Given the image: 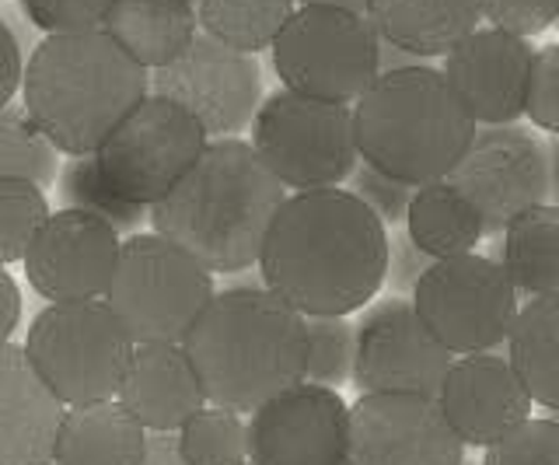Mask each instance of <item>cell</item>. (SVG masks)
<instances>
[{
  "label": "cell",
  "mask_w": 559,
  "mask_h": 465,
  "mask_svg": "<svg viewBox=\"0 0 559 465\" xmlns=\"http://www.w3.org/2000/svg\"><path fill=\"white\" fill-rule=\"evenodd\" d=\"M140 465H186L175 448V434H147V452Z\"/></svg>",
  "instance_id": "obj_42"
},
{
  "label": "cell",
  "mask_w": 559,
  "mask_h": 465,
  "mask_svg": "<svg viewBox=\"0 0 559 465\" xmlns=\"http://www.w3.org/2000/svg\"><path fill=\"white\" fill-rule=\"evenodd\" d=\"M483 465H559V424L552 417H528L486 448Z\"/></svg>",
  "instance_id": "obj_34"
},
{
  "label": "cell",
  "mask_w": 559,
  "mask_h": 465,
  "mask_svg": "<svg viewBox=\"0 0 559 465\" xmlns=\"http://www.w3.org/2000/svg\"><path fill=\"white\" fill-rule=\"evenodd\" d=\"M60 176V154L22 106L0 109V179H25L32 186H52Z\"/></svg>",
  "instance_id": "obj_31"
},
{
  "label": "cell",
  "mask_w": 559,
  "mask_h": 465,
  "mask_svg": "<svg viewBox=\"0 0 559 465\" xmlns=\"http://www.w3.org/2000/svg\"><path fill=\"white\" fill-rule=\"evenodd\" d=\"M60 203L63 211H81L102 224H109L116 235H136L147 220V206H136L122 200L116 189L105 182V176L95 165V154L84 158H70L60 168Z\"/></svg>",
  "instance_id": "obj_29"
},
{
  "label": "cell",
  "mask_w": 559,
  "mask_h": 465,
  "mask_svg": "<svg viewBox=\"0 0 559 465\" xmlns=\"http://www.w3.org/2000/svg\"><path fill=\"white\" fill-rule=\"evenodd\" d=\"M349 193H354L367 211L384 224V228H395V224L406 220L413 186L384 176V171H378L371 165H357L349 171Z\"/></svg>",
  "instance_id": "obj_36"
},
{
  "label": "cell",
  "mask_w": 559,
  "mask_h": 465,
  "mask_svg": "<svg viewBox=\"0 0 559 465\" xmlns=\"http://www.w3.org/2000/svg\"><path fill=\"white\" fill-rule=\"evenodd\" d=\"M462 455L433 395L378 392L349 406L346 465H462Z\"/></svg>",
  "instance_id": "obj_15"
},
{
  "label": "cell",
  "mask_w": 559,
  "mask_h": 465,
  "mask_svg": "<svg viewBox=\"0 0 559 465\" xmlns=\"http://www.w3.org/2000/svg\"><path fill=\"white\" fill-rule=\"evenodd\" d=\"M413 312L448 354H489L511 333L518 290L497 260L465 252L427 266L413 287Z\"/></svg>",
  "instance_id": "obj_10"
},
{
  "label": "cell",
  "mask_w": 559,
  "mask_h": 465,
  "mask_svg": "<svg viewBox=\"0 0 559 465\" xmlns=\"http://www.w3.org/2000/svg\"><path fill=\"white\" fill-rule=\"evenodd\" d=\"M252 151L284 189H336L360 162L354 109L280 88L252 116Z\"/></svg>",
  "instance_id": "obj_8"
},
{
  "label": "cell",
  "mask_w": 559,
  "mask_h": 465,
  "mask_svg": "<svg viewBox=\"0 0 559 465\" xmlns=\"http://www.w3.org/2000/svg\"><path fill=\"white\" fill-rule=\"evenodd\" d=\"M245 465H252V462H245Z\"/></svg>",
  "instance_id": "obj_45"
},
{
  "label": "cell",
  "mask_w": 559,
  "mask_h": 465,
  "mask_svg": "<svg viewBox=\"0 0 559 465\" xmlns=\"http://www.w3.org/2000/svg\"><path fill=\"white\" fill-rule=\"evenodd\" d=\"M112 4L116 0H22V11L49 36H70V32L102 28Z\"/></svg>",
  "instance_id": "obj_35"
},
{
  "label": "cell",
  "mask_w": 559,
  "mask_h": 465,
  "mask_svg": "<svg viewBox=\"0 0 559 465\" xmlns=\"http://www.w3.org/2000/svg\"><path fill=\"white\" fill-rule=\"evenodd\" d=\"M559 14V0H479V19L489 28L507 32V36L524 39L542 36Z\"/></svg>",
  "instance_id": "obj_37"
},
{
  "label": "cell",
  "mask_w": 559,
  "mask_h": 465,
  "mask_svg": "<svg viewBox=\"0 0 559 465\" xmlns=\"http://www.w3.org/2000/svg\"><path fill=\"white\" fill-rule=\"evenodd\" d=\"M147 430L119 400L63 406L49 465H140Z\"/></svg>",
  "instance_id": "obj_23"
},
{
  "label": "cell",
  "mask_w": 559,
  "mask_h": 465,
  "mask_svg": "<svg viewBox=\"0 0 559 465\" xmlns=\"http://www.w3.org/2000/svg\"><path fill=\"white\" fill-rule=\"evenodd\" d=\"M116 400L147 434H175L192 413L206 406L182 343H133Z\"/></svg>",
  "instance_id": "obj_20"
},
{
  "label": "cell",
  "mask_w": 559,
  "mask_h": 465,
  "mask_svg": "<svg viewBox=\"0 0 559 465\" xmlns=\"http://www.w3.org/2000/svg\"><path fill=\"white\" fill-rule=\"evenodd\" d=\"M22 71H25V63H22V49H17L14 32L0 22V109L11 106L14 92L22 88Z\"/></svg>",
  "instance_id": "obj_40"
},
{
  "label": "cell",
  "mask_w": 559,
  "mask_h": 465,
  "mask_svg": "<svg viewBox=\"0 0 559 465\" xmlns=\"http://www.w3.org/2000/svg\"><path fill=\"white\" fill-rule=\"evenodd\" d=\"M147 92L189 112L206 136L221 141L252 123L262 102V74L255 57L200 32L168 67L147 78Z\"/></svg>",
  "instance_id": "obj_13"
},
{
  "label": "cell",
  "mask_w": 559,
  "mask_h": 465,
  "mask_svg": "<svg viewBox=\"0 0 559 465\" xmlns=\"http://www.w3.org/2000/svg\"><path fill=\"white\" fill-rule=\"evenodd\" d=\"M500 238V270L524 298L559 295V211L552 203L518 214Z\"/></svg>",
  "instance_id": "obj_26"
},
{
  "label": "cell",
  "mask_w": 559,
  "mask_h": 465,
  "mask_svg": "<svg viewBox=\"0 0 559 465\" xmlns=\"http://www.w3.org/2000/svg\"><path fill=\"white\" fill-rule=\"evenodd\" d=\"M102 32L147 74L168 67L200 36L197 8L182 0H116Z\"/></svg>",
  "instance_id": "obj_24"
},
{
  "label": "cell",
  "mask_w": 559,
  "mask_h": 465,
  "mask_svg": "<svg viewBox=\"0 0 559 465\" xmlns=\"http://www.w3.org/2000/svg\"><path fill=\"white\" fill-rule=\"evenodd\" d=\"M119 235L81 211H57L35 228L22 255L32 290L49 305L102 301L112 281Z\"/></svg>",
  "instance_id": "obj_17"
},
{
  "label": "cell",
  "mask_w": 559,
  "mask_h": 465,
  "mask_svg": "<svg viewBox=\"0 0 559 465\" xmlns=\"http://www.w3.org/2000/svg\"><path fill=\"white\" fill-rule=\"evenodd\" d=\"M406 235L427 260H451V255H465L479 246L483 224L459 189L441 179L413 189Z\"/></svg>",
  "instance_id": "obj_27"
},
{
  "label": "cell",
  "mask_w": 559,
  "mask_h": 465,
  "mask_svg": "<svg viewBox=\"0 0 559 465\" xmlns=\"http://www.w3.org/2000/svg\"><path fill=\"white\" fill-rule=\"evenodd\" d=\"M294 8V0H200L197 22L203 36L255 57L273 46Z\"/></svg>",
  "instance_id": "obj_28"
},
{
  "label": "cell",
  "mask_w": 559,
  "mask_h": 465,
  "mask_svg": "<svg viewBox=\"0 0 559 465\" xmlns=\"http://www.w3.org/2000/svg\"><path fill=\"white\" fill-rule=\"evenodd\" d=\"M25 357L60 406L116 400L133 339L105 301L49 305L28 325Z\"/></svg>",
  "instance_id": "obj_6"
},
{
  "label": "cell",
  "mask_w": 559,
  "mask_h": 465,
  "mask_svg": "<svg viewBox=\"0 0 559 465\" xmlns=\"http://www.w3.org/2000/svg\"><path fill=\"white\" fill-rule=\"evenodd\" d=\"M349 109L364 165L413 189L448 179L476 133L441 71L427 63L378 74Z\"/></svg>",
  "instance_id": "obj_5"
},
{
  "label": "cell",
  "mask_w": 559,
  "mask_h": 465,
  "mask_svg": "<svg viewBox=\"0 0 559 465\" xmlns=\"http://www.w3.org/2000/svg\"><path fill=\"white\" fill-rule=\"evenodd\" d=\"M206 144L210 136L189 112L147 95L105 136L95 151V165L122 200L151 211L197 165Z\"/></svg>",
  "instance_id": "obj_11"
},
{
  "label": "cell",
  "mask_w": 559,
  "mask_h": 465,
  "mask_svg": "<svg viewBox=\"0 0 559 465\" xmlns=\"http://www.w3.org/2000/svg\"><path fill=\"white\" fill-rule=\"evenodd\" d=\"M63 406L14 343H0V465H49Z\"/></svg>",
  "instance_id": "obj_21"
},
{
  "label": "cell",
  "mask_w": 559,
  "mask_h": 465,
  "mask_svg": "<svg viewBox=\"0 0 559 465\" xmlns=\"http://www.w3.org/2000/svg\"><path fill=\"white\" fill-rule=\"evenodd\" d=\"M524 116L546 133L559 130V49L542 46L532 57L528 88H524Z\"/></svg>",
  "instance_id": "obj_38"
},
{
  "label": "cell",
  "mask_w": 559,
  "mask_h": 465,
  "mask_svg": "<svg viewBox=\"0 0 559 465\" xmlns=\"http://www.w3.org/2000/svg\"><path fill=\"white\" fill-rule=\"evenodd\" d=\"M182 350L210 406L252 413L305 378V315L266 287L214 290Z\"/></svg>",
  "instance_id": "obj_3"
},
{
  "label": "cell",
  "mask_w": 559,
  "mask_h": 465,
  "mask_svg": "<svg viewBox=\"0 0 559 465\" xmlns=\"http://www.w3.org/2000/svg\"><path fill=\"white\" fill-rule=\"evenodd\" d=\"M214 298V277L162 235L136 231L119 242L105 305L133 343H182Z\"/></svg>",
  "instance_id": "obj_7"
},
{
  "label": "cell",
  "mask_w": 559,
  "mask_h": 465,
  "mask_svg": "<svg viewBox=\"0 0 559 465\" xmlns=\"http://www.w3.org/2000/svg\"><path fill=\"white\" fill-rule=\"evenodd\" d=\"M175 448L186 465H245L249 462V438L245 420L235 409L203 406L200 413L175 430Z\"/></svg>",
  "instance_id": "obj_30"
},
{
  "label": "cell",
  "mask_w": 559,
  "mask_h": 465,
  "mask_svg": "<svg viewBox=\"0 0 559 465\" xmlns=\"http://www.w3.org/2000/svg\"><path fill=\"white\" fill-rule=\"evenodd\" d=\"M49 203L39 186L25 179H0V266L22 263L35 228L46 220Z\"/></svg>",
  "instance_id": "obj_33"
},
{
  "label": "cell",
  "mask_w": 559,
  "mask_h": 465,
  "mask_svg": "<svg viewBox=\"0 0 559 465\" xmlns=\"http://www.w3.org/2000/svg\"><path fill=\"white\" fill-rule=\"evenodd\" d=\"M252 465H346L349 406L340 389L297 382L252 409Z\"/></svg>",
  "instance_id": "obj_16"
},
{
  "label": "cell",
  "mask_w": 559,
  "mask_h": 465,
  "mask_svg": "<svg viewBox=\"0 0 559 465\" xmlns=\"http://www.w3.org/2000/svg\"><path fill=\"white\" fill-rule=\"evenodd\" d=\"M284 200L287 189L270 176L252 144L221 136L203 147L197 165L151 206L147 217L154 235L192 255L210 277H227L259 263Z\"/></svg>",
  "instance_id": "obj_2"
},
{
  "label": "cell",
  "mask_w": 559,
  "mask_h": 465,
  "mask_svg": "<svg viewBox=\"0 0 559 465\" xmlns=\"http://www.w3.org/2000/svg\"><path fill=\"white\" fill-rule=\"evenodd\" d=\"M444 182L468 200L483 224V235H500L518 214L549 203V151L532 130L518 123L476 127Z\"/></svg>",
  "instance_id": "obj_12"
},
{
  "label": "cell",
  "mask_w": 559,
  "mask_h": 465,
  "mask_svg": "<svg viewBox=\"0 0 559 465\" xmlns=\"http://www.w3.org/2000/svg\"><path fill=\"white\" fill-rule=\"evenodd\" d=\"M354 371V325L340 315L305 319V378L301 382L340 389Z\"/></svg>",
  "instance_id": "obj_32"
},
{
  "label": "cell",
  "mask_w": 559,
  "mask_h": 465,
  "mask_svg": "<svg viewBox=\"0 0 559 465\" xmlns=\"http://www.w3.org/2000/svg\"><path fill=\"white\" fill-rule=\"evenodd\" d=\"M301 8H336V11H349V14H367V0H294Z\"/></svg>",
  "instance_id": "obj_43"
},
{
  "label": "cell",
  "mask_w": 559,
  "mask_h": 465,
  "mask_svg": "<svg viewBox=\"0 0 559 465\" xmlns=\"http://www.w3.org/2000/svg\"><path fill=\"white\" fill-rule=\"evenodd\" d=\"M535 49L497 28H476L444 53L441 78L472 123L503 127L524 116V88H528Z\"/></svg>",
  "instance_id": "obj_18"
},
{
  "label": "cell",
  "mask_w": 559,
  "mask_h": 465,
  "mask_svg": "<svg viewBox=\"0 0 559 465\" xmlns=\"http://www.w3.org/2000/svg\"><path fill=\"white\" fill-rule=\"evenodd\" d=\"M433 400L454 438L479 448H489L532 417L528 392L497 354L454 357Z\"/></svg>",
  "instance_id": "obj_19"
},
{
  "label": "cell",
  "mask_w": 559,
  "mask_h": 465,
  "mask_svg": "<svg viewBox=\"0 0 559 465\" xmlns=\"http://www.w3.org/2000/svg\"><path fill=\"white\" fill-rule=\"evenodd\" d=\"M182 4H189V8H197V4H200V0H182Z\"/></svg>",
  "instance_id": "obj_44"
},
{
  "label": "cell",
  "mask_w": 559,
  "mask_h": 465,
  "mask_svg": "<svg viewBox=\"0 0 559 465\" xmlns=\"http://www.w3.org/2000/svg\"><path fill=\"white\" fill-rule=\"evenodd\" d=\"M454 354L437 343L413 312V301L389 298L364 312L354 325V371L349 385L360 395L406 392L437 395Z\"/></svg>",
  "instance_id": "obj_14"
},
{
  "label": "cell",
  "mask_w": 559,
  "mask_h": 465,
  "mask_svg": "<svg viewBox=\"0 0 559 465\" xmlns=\"http://www.w3.org/2000/svg\"><path fill=\"white\" fill-rule=\"evenodd\" d=\"M384 255L389 228L336 186L287 196L255 266L262 287L297 315L346 319L381 290Z\"/></svg>",
  "instance_id": "obj_1"
},
{
  "label": "cell",
  "mask_w": 559,
  "mask_h": 465,
  "mask_svg": "<svg viewBox=\"0 0 559 465\" xmlns=\"http://www.w3.org/2000/svg\"><path fill=\"white\" fill-rule=\"evenodd\" d=\"M17 322H22V290L8 266H0V343H11Z\"/></svg>",
  "instance_id": "obj_41"
},
{
  "label": "cell",
  "mask_w": 559,
  "mask_h": 465,
  "mask_svg": "<svg viewBox=\"0 0 559 465\" xmlns=\"http://www.w3.org/2000/svg\"><path fill=\"white\" fill-rule=\"evenodd\" d=\"M374 36L416 60L444 57L479 28V0H367Z\"/></svg>",
  "instance_id": "obj_22"
},
{
  "label": "cell",
  "mask_w": 559,
  "mask_h": 465,
  "mask_svg": "<svg viewBox=\"0 0 559 465\" xmlns=\"http://www.w3.org/2000/svg\"><path fill=\"white\" fill-rule=\"evenodd\" d=\"M430 263L433 260H427V255L413 246L409 235H392L389 255H384V281H389L399 295H413L416 281L424 277Z\"/></svg>",
  "instance_id": "obj_39"
},
{
  "label": "cell",
  "mask_w": 559,
  "mask_h": 465,
  "mask_svg": "<svg viewBox=\"0 0 559 465\" xmlns=\"http://www.w3.org/2000/svg\"><path fill=\"white\" fill-rule=\"evenodd\" d=\"M147 78L102 28L49 36L22 71V109L57 154L84 158L151 95Z\"/></svg>",
  "instance_id": "obj_4"
},
{
  "label": "cell",
  "mask_w": 559,
  "mask_h": 465,
  "mask_svg": "<svg viewBox=\"0 0 559 465\" xmlns=\"http://www.w3.org/2000/svg\"><path fill=\"white\" fill-rule=\"evenodd\" d=\"M270 49L287 92L332 106H354L378 78V36L364 14L294 8Z\"/></svg>",
  "instance_id": "obj_9"
},
{
  "label": "cell",
  "mask_w": 559,
  "mask_h": 465,
  "mask_svg": "<svg viewBox=\"0 0 559 465\" xmlns=\"http://www.w3.org/2000/svg\"><path fill=\"white\" fill-rule=\"evenodd\" d=\"M507 365L542 409L559 406V295L528 298L507 333Z\"/></svg>",
  "instance_id": "obj_25"
}]
</instances>
